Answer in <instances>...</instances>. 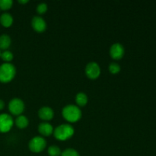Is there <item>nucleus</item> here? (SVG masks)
Wrapping results in <instances>:
<instances>
[{
    "mask_svg": "<svg viewBox=\"0 0 156 156\" xmlns=\"http://www.w3.org/2000/svg\"><path fill=\"white\" fill-rule=\"evenodd\" d=\"M12 39L10 36L6 34L0 35V50H7L8 48L11 46Z\"/></svg>",
    "mask_w": 156,
    "mask_h": 156,
    "instance_id": "ddd939ff",
    "label": "nucleus"
},
{
    "mask_svg": "<svg viewBox=\"0 0 156 156\" xmlns=\"http://www.w3.org/2000/svg\"><path fill=\"white\" fill-rule=\"evenodd\" d=\"M13 17L8 12H4L0 15V24L4 27H9L13 24Z\"/></svg>",
    "mask_w": 156,
    "mask_h": 156,
    "instance_id": "f8f14e48",
    "label": "nucleus"
},
{
    "mask_svg": "<svg viewBox=\"0 0 156 156\" xmlns=\"http://www.w3.org/2000/svg\"><path fill=\"white\" fill-rule=\"evenodd\" d=\"M85 73L87 77L90 79H96L100 76L101 68L95 62H90L87 64L85 69Z\"/></svg>",
    "mask_w": 156,
    "mask_h": 156,
    "instance_id": "0eeeda50",
    "label": "nucleus"
},
{
    "mask_svg": "<svg viewBox=\"0 0 156 156\" xmlns=\"http://www.w3.org/2000/svg\"><path fill=\"white\" fill-rule=\"evenodd\" d=\"M18 2L20 3V4H22V5H24V4H26V3H27L28 2V1H27V0H19V1H18Z\"/></svg>",
    "mask_w": 156,
    "mask_h": 156,
    "instance_id": "5701e85b",
    "label": "nucleus"
},
{
    "mask_svg": "<svg viewBox=\"0 0 156 156\" xmlns=\"http://www.w3.org/2000/svg\"><path fill=\"white\" fill-rule=\"evenodd\" d=\"M1 58L5 62H11L14 58L13 53L9 50H4L1 53Z\"/></svg>",
    "mask_w": 156,
    "mask_h": 156,
    "instance_id": "f3484780",
    "label": "nucleus"
},
{
    "mask_svg": "<svg viewBox=\"0 0 156 156\" xmlns=\"http://www.w3.org/2000/svg\"><path fill=\"white\" fill-rule=\"evenodd\" d=\"M25 108L24 102L18 98H14L9 103V111L12 114L15 116L21 115Z\"/></svg>",
    "mask_w": 156,
    "mask_h": 156,
    "instance_id": "39448f33",
    "label": "nucleus"
},
{
    "mask_svg": "<svg viewBox=\"0 0 156 156\" xmlns=\"http://www.w3.org/2000/svg\"><path fill=\"white\" fill-rule=\"evenodd\" d=\"M5 102L4 101L2 100V99H0V111H2V110L4 109L5 108Z\"/></svg>",
    "mask_w": 156,
    "mask_h": 156,
    "instance_id": "4be33fe9",
    "label": "nucleus"
},
{
    "mask_svg": "<svg viewBox=\"0 0 156 156\" xmlns=\"http://www.w3.org/2000/svg\"><path fill=\"white\" fill-rule=\"evenodd\" d=\"M108 69H109L110 73H111V74H114V75L117 74V73H120V69H121L120 66L119 65L117 62H111V63L109 65Z\"/></svg>",
    "mask_w": 156,
    "mask_h": 156,
    "instance_id": "6ab92c4d",
    "label": "nucleus"
},
{
    "mask_svg": "<svg viewBox=\"0 0 156 156\" xmlns=\"http://www.w3.org/2000/svg\"><path fill=\"white\" fill-rule=\"evenodd\" d=\"M38 116L41 120H44V121H49V120H52L54 117V111L50 107L44 106L39 109Z\"/></svg>",
    "mask_w": 156,
    "mask_h": 156,
    "instance_id": "9d476101",
    "label": "nucleus"
},
{
    "mask_svg": "<svg viewBox=\"0 0 156 156\" xmlns=\"http://www.w3.org/2000/svg\"><path fill=\"white\" fill-rule=\"evenodd\" d=\"M14 125V120L9 114H0V133H5L11 130Z\"/></svg>",
    "mask_w": 156,
    "mask_h": 156,
    "instance_id": "423d86ee",
    "label": "nucleus"
},
{
    "mask_svg": "<svg viewBox=\"0 0 156 156\" xmlns=\"http://www.w3.org/2000/svg\"><path fill=\"white\" fill-rule=\"evenodd\" d=\"M47 9H48L47 5L44 2H41L39 3L37 6V12L39 15H44L47 11Z\"/></svg>",
    "mask_w": 156,
    "mask_h": 156,
    "instance_id": "412c9836",
    "label": "nucleus"
},
{
    "mask_svg": "<svg viewBox=\"0 0 156 156\" xmlns=\"http://www.w3.org/2000/svg\"><path fill=\"white\" fill-rule=\"evenodd\" d=\"M47 146V142L42 136H34L29 141L28 148L32 152L40 153L45 149Z\"/></svg>",
    "mask_w": 156,
    "mask_h": 156,
    "instance_id": "20e7f679",
    "label": "nucleus"
},
{
    "mask_svg": "<svg viewBox=\"0 0 156 156\" xmlns=\"http://www.w3.org/2000/svg\"><path fill=\"white\" fill-rule=\"evenodd\" d=\"M38 132L43 136H50L53 133V127L50 123L43 122L38 126Z\"/></svg>",
    "mask_w": 156,
    "mask_h": 156,
    "instance_id": "9b49d317",
    "label": "nucleus"
},
{
    "mask_svg": "<svg viewBox=\"0 0 156 156\" xmlns=\"http://www.w3.org/2000/svg\"><path fill=\"white\" fill-rule=\"evenodd\" d=\"M75 129L72 125L69 123H63L57 126L53 129V135L56 140L59 141H66L73 136Z\"/></svg>",
    "mask_w": 156,
    "mask_h": 156,
    "instance_id": "f03ea898",
    "label": "nucleus"
},
{
    "mask_svg": "<svg viewBox=\"0 0 156 156\" xmlns=\"http://www.w3.org/2000/svg\"><path fill=\"white\" fill-rule=\"evenodd\" d=\"M14 123H15L17 127L19 129H25L29 124V120L27 117L24 115H19L16 117L15 120L14 121Z\"/></svg>",
    "mask_w": 156,
    "mask_h": 156,
    "instance_id": "4468645a",
    "label": "nucleus"
},
{
    "mask_svg": "<svg viewBox=\"0 0 156 156\" xmlns=\"http://www.w3.org/2000/svg\"><path fill=\"white\" fill-rule=\"evenodd\" d=\"M13 5L12 0H0V9L2 11L9 10Z\"/></svg>",
    "mask_w": 156,
    "mask_h": 156,
    "instance_id": "a211bd4d",
    "label": "nucleus"
},
{
    "mask_svg": "<svg viewBox=\"0 0 156 156\" xmlns=\"http://www.w3.org/2000/svg\"><path fill=\"white\" fill-rule=\"evenodd\" d=\"M16 75V69L11 62H4L0 65V82L8 83L14 79Z\"/></svg>",
    "mask_w": 156,
    "mask_h": 156,
    "instance_id": "7ed1b4c3",
    "label": "nucleus"
},
{
    "mask_svg": "<svg viewBox=\"0 0 156 156\" xmlns=\"http://www.w3.org/2000/svg\"><path fill=\"white\" fill-rule=\"evenodd\" d=\"M62 115L66 121L69 123H76L80 120L82 113L77 105H68L62 108Z\"/></svg>",
    "mask_w": 156,
    "mask_h": 156,
    "instance_id": "f257e3e1",
    "label": "nucleus"
},
{
    "mask_svg": "<svg viewBox=\"0 0 156 156\" xmlns=\"http://www.w3.org/2000/svg\"><path fill=\"white\" fill-rule=\"evenodd\" d=\"M60 156H80V155L76 149L69 148L62 151Z\"/></svg>",
    "mask_w": 156,
    "mask_h": 156,
    "instance_id": "aec40b11",
    "label": "nucleus"
},
{
    "mask_svg": "<svg viewBox=\"0 0 156 156\" xmlns=\"http://www.w3.org/2000/svg\"><path fill=\"white\" fill-rule=\"evenodd\" d=\"M1 53H2V52H1V50H0V58H1Z\"/></svg>",
    "mask_w": 156,
    "mask_h": 156,
    "instance_id": "b1692460",
    "label": "nucleus"
},
{
    "mask_svg": "<svg viewBox=\"0 0 156 156\" xmlns=\"http://www.w3.org/2000/svg\"><path fill=\"white\" fill-rule=\"evenodd\" d=\"M31 26L34 30L38 33H43L47 29V23L41 16L33 17L31 20Z\"/></svg>",
    "mask_w": 156,
    "mask_h": 156,
    "instance_id": "1a4fd4ad",
    "label": "nucleus"
},
{
    "mask_svg": "<svg viewBox=\"0 0 156 156\" xmlns=\"http://www.w3.org/2000/svg\"><path fill=\"white\" fill-rule=\"evenodd\" d=\"M47 152H48L50 156H60L61 153H62V151L57 146L53 145V146H50L48 148Z\"/></svg>",
    "mask_w": 156,
    "mask_h": 156,
    "instance_id": "dca6fc26",
    "label": "nucleus"
},
{
    "mask_svg": "<svg viewBox=\"0 0 156 156\" xmlns=\"http://www.w3.org/2000/svg\"><path fill=\"white\" fill-rule=\"evenodd\" d=\"M125 50L123 46L120 43H115L112 44V46L110 48V55L111 58L115 60H119L122 59L124 56Z\"/></svg>",
    "mask_w": 156,
    "mask_h": 156,
    "instance_id": "6e6552de",
    "label": "nucleus"
},
{
    "mask_svg": "<svg viewBox=\"0 0 156 156\" xmlns=\"http://www.w3.org/2000/svg\"><path fill=\"white\" fill-rule=\"evenodd\" d=\"M88 98L84 92H79L76 95V103L78 107H84L88 104Z\"/></svg>",
    "mask_w": 156,
    "mask_h": 156,
    "instance_id": "2eb2a0df",
    "label": "nucleus"
}]
</instances>
